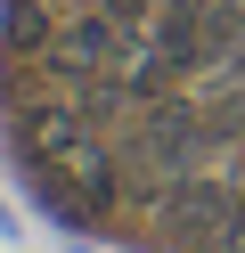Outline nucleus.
<instances>
[{
	"instance_id": "f257e3e1",
	"label": "nucleus",
	"mask_w": 245,
	"mask_h": 253,
	"mask_svg": "<svg viewBox=\"0 0 245 253\" xmlns=\"http://www.w3.org/2000/svg\"><path fill=\"white\" fill-rule=\"evenodd\" d=\"M212 147L204 131V106H188L180 90L163 98H139L131 106V139H123V164H147V171H196Z\"/></svg>"
},
{
	"instance_id": "f03ea898",
	"label": "nucleus",
	"mask_w": 245,
	"mask_h": 253,
	"mask_svg": "<svg viewBox=\"0 0 245 253\" xmlns=\"http://www.w3.org/2000/svg\"><path fill=\"white\" fill-rule=\"evenodd\" d=\"M237 188H221L204 164L196 171H180L172 188H163V212H155V237H172L180 253H196V245H221V229L237 220Z\"/></svg>"
},
{
	"instance_id": "7ed1b4c3",
	"label": "nucleus",
	"mask_w": 245,
	"mask_h": 253,
	"mask_svg": "<svg viewBox=\"0 0 245 253\" xmlns=\"http://www.w3.org/2000/svg\"><path fill=\"white\" fill-rule=\"evenodd\" d=\"M57 0H0V49L8 57H49V41H57Z\"/></svg>"
},
{
	"instance_id": "20e7f679",
	"label": "nucleus",
	"mask_w": 245,
	"mask_h": 253,
	"mask_svg": "<svg viewBox=\"0 0 245 253\" xmlns=\"http://www.w3.org/2000/svg\"><path fill=\"white\" fill-rule=\"evenodd\" d=\"M16 237H25V220H16L8 204H0V245H16Z\"/></svg>"
},
{
	"instance_id": "39448f33",
	"label": "nucleus",
	"mask_w": 245,
	"mask_h": 253,
	"mask_svg": "<svg viewBox=\"0 0 245 253\" xmlns=\"http://www.w3.org/2000/svg\"><path fill=\"white\" fill-rule=\"evenodd\" d=\"M74 253H106V245H74Z\"/></svg>"
},
{
	"instance_id": "423d86ee",
	"label": "nucleus",
	"mask_w": 245,
	"mask_h": 253,
	"mask_svg": "<svg viewBox=\"0 0 245 253\" xmlns=\"http://www.w3.org/2000/svg\"><path fill=\"white\" fill-rule=\"evenodd\" d=\"M196 253H221V245H196Z\"/></svg>"
}]
</instances>
